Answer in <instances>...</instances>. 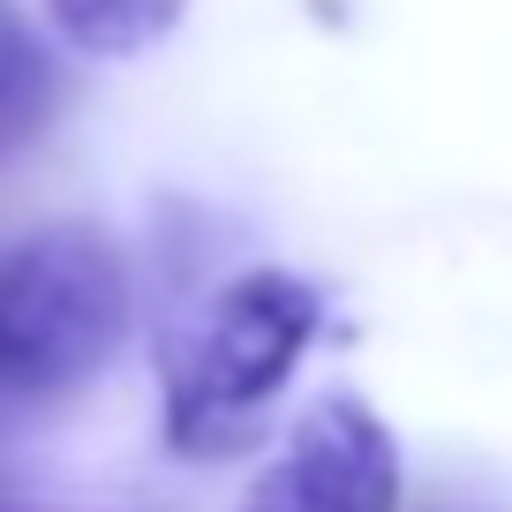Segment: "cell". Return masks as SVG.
<instances>
[{
  "mask_svg": "<svg viewBox=\"0 0 512 512\" xmlns=\"http://www.w3.org/2000/svg\"><path fill=\"white\" fill-rule=\"evenodd\" d=\"M324 324V294L294 272H241L166 339V430L181 452H234L287 392Z\"/></svg>",
  "mask_w": 512,
  "mask_h": 512,
  "instance_id": "1",
  "label": "cell"
},
{
  "mask_svg": "<svg viewBox=\"0 0 512 512\" xmlns=\"http://www.w3.org/2000/svg\"><path fill=\"white\" fill-rule=\"evenodd\" d=\"M128 317V256L98 226H46L0 249V407L91 384L128 339Z\"/></svg>",
  "mask_w": 512,
  "mask_h": 512,
  "instance_id": "2",
  "label": "cell"
},
{
  "mask_svg": "<svg viewBox=\"0 0 512 512\" xmlns=\"http://www.w3.org/2000/svg\"><path fill=\"white\" fill-rule=\"evenodd\" d=\"M249 512H400V445L362 400H317L264 482L249 490Z\"/></svg>",
  "mask_w": 512,
  "mask_h": 512,
  "instance_id": "3",
  "label": "cell"
},
{
  "mask_svg": "<svg viewBox=\"0 0 512 512\" xmlns=\"http://www.w3.org/2000/svg\"><path fill=\"white\" fill-rule=\"evenodd\" d=\"M53 16H61V31L76 38L83 53L121 61V53H144V46H159V38L174 31L181 0H53Z\"/></svg>",
  "mask_w": 512,
  "mask_h": 512,
  "instance_id": "4",
  "label": "cell"
},
{
  "mask_svg": "<svg viewBox=\"0 0 512 512\" xmlns=\"http://www.w3.org/2000/svg\"><path fill=\"white\" fill-rule=\"evenodd\" d=\"M46 113V61L0 23V144H16L23 128H38Z\"/></svg>",
  "mask_w": 512,
  "mask_h": 512,
  "instance_id": "5",
  "label": "cell"
}]
</instances>
